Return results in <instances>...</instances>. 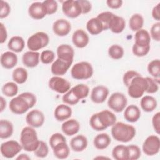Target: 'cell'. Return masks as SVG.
Instances as JSON below:
<instances>
[{
    "label": "cell",
    "mask_w": 160,
    "mask_h": 160,
    "mask_svg": "<svg viewBox=\"0 0 160 160\" xmlns=\"http://www.w3.org/2000/svg\"><path fill=\"white\" fill-rule=\"evenodd\" d=\"M30 159H31L30 157L26 154H21L16 158V159H21V160H29Z\"/></svg>",
    "instance_id": "obj_58"
},
{
    "label": "cell",
    "mask_w": 160,
    "mask_h": 160,
    "mask_svg": "<svg viewBox=\"0 0 160 160\" xmlns=\"http://www.w3.org/2000/svg\"><path fill=\"white\" fill-rule=\"evenodd\" d=\"M111 139L107 133H101L95 136L93 141L94 147L99 150L107 148L111 144Z\"/></svg>",
    "instance_id": "obj_29"
},
{
    "label": "cell",
    "mask_w": 160,
    "mask_h": 160,
    "mask_svg": "<svg viewBox=\"0 0 160 160\" xmlns=\"http://www.w3.org/2000/svg\"><path fill=\"white\" fill-rule=\"evenodd\" d=\"M129 160H137L141 156V151L137 145L131 144L128 146Z\"/></svg>",
    "instance_id": "obj_46"
},
{
    "label": "cell",
    "mask_w": 160,
    "mask_h": 160,
    "mask_svg": "<svg viewBox=\"0 0 160 160\" xmlns=\"http://www.w3.org/2000/svg\"><path fill=\"white\" fill-rule=\"evenodd\" d=\"M144 22L142 16L140 14L136 13L131 16L129 19V28L132 31H138L142 29Z\"/></svg>",
    "instance_id": "obj_36"
},
{
    "label": "cell",
    "mask_w": 160,
    "mask_h": 160,
    "mask_svg": "<svg viewBox=\"0 0 160 160\" xmlns=\"http://www.w3.org/2000/svg\"><path fill=\"white\" fill-rule=\"evenodd\" d=\"M62 141H66V138L62 135V134L59 132H56L51 135V136L49 138V145L51 148H52L54 146H55L57 144L62 142Z\"/></svg>",
    "instance_id": "obj_49"
},
{
    "label": "cell",
    "mask_w": 160,
    "mask_h": 160,
    "mask_svg": "<svg viewBox=\"0 0 160 160\" xmlns=\"http://www.w3.org/2000/svg\"><path fill=\"white\" fill-rule=\"evenodd\" d=\"M58 58L66 62L72 63L74 56V51L72 47L69 44H62L57 48Z\"/></svg>",
    "instance_id": "obj_17"
},
{
    "label": "cell",
    "mask_w": 160,
    "mask_h": 160,
    "mask_svg": "<svg viewBox=\"0 0 160 160\" xmlns=\"http://www.w3.org/2000/svg\"><path fill=\"white\" fill-rule=\"evenodd\" d=\"M55 58V53L51 50L42 51L40 54V61L44 64H49L52 62Z\"/></svg>",
    "instance_id": "obj_44"
},
{
    "label": "cell",
    "mask_w": 160,
    "mask_h": 160,
    "mask_svg": "<svg viewBox=\"0 0 160 160\" xmlns=\"http://www.w3.org/2000/svg\"><path fill=\"white\" fill-rule=\"evenodd\" d=\"M0 34H1V38H0V43L3 44L5 42L8 38V32L6 31V28L5 26L4 25L3 23L1 22L0 23Z\"/></svg>",
    "instance_id": "obj_55"
},
{
    "label": "cell",
    "mask_w": 160,
    "mask_h": 160,
    "mask_svg": "<svg viewBox=\"0 0 160 160\" xmlns=\"http://www.w3.org/2000/svg\"><path fill=\"white\" fill-rule=\"evenodd\" d=\"M12 76L13 81L16 83L19 84H22L27 81L28 77V73L26 69L22 67H19L16 68L13 71Z\"/></svg>",
    "instance_id": "obj_37"
},
{
    "label": "cell",
    "mask_w": 160,
    "mask_h": 160,
    "mask_svg": "<svg viewBox=\"0 0 160 160\" xmlns=\"http://www.w3.org/2000/svg\"><path fill=\"white\" fill-rule=\"evenodd\" d=\"M89 93V88L84 84H78L70 89L62 96V101L66 104L75 105L79 101L87 98Z\"/></svg>",
    "instance_id": "obj_5"
},
{
    "label": "cell",
    "mask_w": 160,
    "mask_h": 160,
    "mask_svg": "<svg viewBox=\"0 0 160 160\" xmlns=\"http://www.w3.org/2000/svg\"><path fill=\"white\" fill-rule=\"evenodd\" d=\"M123 1L122 0H108L106 1V4L111 9H116L121 7Z\"/></svg>",
    "instance_id": "obj_54"
},
{
    "label": "cell",
    "mask_w": 160,
    "mask_h": 160,
    "mask_svg": "<svg viewBox=\"0 0 160 160\" xmlns=\"http://www.w3.org/2000/svg\"><path fill=\"white\" fill-rule=\"evenodd\" d=\"M116 122V115L109 110H102L91 116L89 119L91 127L96 131H101L112 126Z\"/></svg>",
    "instance_id": "obj_2"
},
{
    "label": "cell",
    "mask_w": 160,
    "mask_h": 160,
    "mask_svg": "<svg viewBox=\"0 0 160 160\" xmlns=\"http://www.w3.org/2000/svg\"><path fill=\"white\" fill-rule=\"evenodd\" d=\"M18 56L12 51H6L1 56L0 62L1 66L7 69L13 68L18 63Z\"/></svg>",
    "instance_id": "obj_21"
},
{
    "label": "cell",
    "mask_w": 160,
    "mask_h": 160,
    "mask_svg": "<svg viewBox=\"0 0 160 160\" xmlns=\"http://www.w3.org/2000/svg\"><path fill=\"white\" fill-rule=\"evenodd\" d=\"M11 12V7L9 4L4 1H1V11H0V18L3 19L9 16Z\"/></svg>",
    "instance_id": "obj_51"
},
{
    "label": "cell",
    "mask_w": 160,
    "mask_h": 160,
    "mask_svg": "<svg viewBox=\"0 0 160 160\" xmlns=\"http://www.w3.org/2000/svg\"><path fill=\"white\" fill-rule=\"evenodd\" d=\"M45 117L42 112L38 109H33L29 111L26 116V123L32 128H39L44 122Z\"/></svg>",
    "instance_id": "obj_14"
},
{
    "label": "cell",
    "mask_w": 160,
    "mask_h": 160,
    "mask_svg": "<svg viewBox=\"0 0 160 160\" xmlns=\"http://www.w3.org/2000/svg\"><path fill=\"white\" fill-rule=\"evenodd\" d=\"M28 14L30 17L36 20L42 19L47 15L42 2H41L32 3L29 7Z\"/></svg>",
    "instance_id": "obj_20"
},
{
    "label": "cell",
    "mask_w": 160,
    "mask_h": 160,
    "mask_svg": "<svg viewBox=\"0 0 160 160\" xmlns=\"http://www.w3.org/2000/svg\"><path fill=\"white\" fill-rule=\"evenodd\" d=\"M39 140L37 132L31 126L24 127L20 134V142L22 149L28 152H34L38 147Z\"/></svg>",
    "instance_id": "obj_4"
},
{
    "label": "cell",
    "mask_w": 160,
    "mask_h": 160,
    "mask_svg": "<svg viewBox=\"0 0 160 160\" xmlns=\"http://www.w3.org/2000/svg\"><path fill=\"white\" fill-rule=\"evenodd\" d=\"M125 27L126 22L124 18L114 14L109 24V29L115 34H119L124 31Z\"/></svg>",
    "instance_id": "obj_30"
},
{
    "label": "cell",
    "mask_w": 160,
    "mask_h": 160,
    "mask_svg": "<svg viewBox=\"0 0 160 160\" xmlns=\"http://www.w3.org/2000/svg\"><path fill=\"white\" fill-rule=\"evenodd\" d=\"M62 11L65 16L70 18H76L82 14L81 8L78 0L64 1L62 5Z\"/></svg>",
    "instance_id": "obj_13"
},
{
    "label": "cell",
    "mask_w": 160,
    "mask_h": 160,
    "mask_svg": "<svg viewBox=\"0 0 160 160\" xmlns=\"http://www.w3.org/2000/svg\"><path fill=\"white\" fill-rule=\"evenodd\" d=\"M109 91L107 87L102 85H98L93 88L91 92V99L96 104L104 102L108 95Z\"/></svg>",
    "instance_id": "obj_15"
},
{
    "label": "cell",
    "mask_w": 160,
    "mask_h": 160,
    "mask_svg": "<svg viewBox=\"0 0 160 160\" xmlns=\"http://www.w3.org/2000/svg\"><path fill=\"white\" fill-rule=\"evenodd\" d=\"M114 16V14L109 11L102 12L98 15L97 18L101 22L103 26L104 31L109 29V24Z\"/></svg>",
    "instance_id": "obj_41"
},
{
    "label": "cell",
    "mask_w": 160,
    "mask_h": 160,
    "mask_svg": "<svg viewBox=\"0 0 160 160\" xmlns=\"http://www.w3.org/2000/svg\"><path fill=\"white\" fill-rule=\"evenodd\" d=\"M159 5H160V3L159 2L157 5H156L153 8V9L152 10V18L155 20L158 21V22L160 20V13H159V7H160V6Z\"/></svg>",
    "instance_id": "obj_56"
},
{
    "label": "cell",
    "mask_w": 160,
    "mask_h": 160,
    "mask_svg": "<svg viewBox=\"0 0 160 160\" xmlns=\"http://www.w3.org/2000/svg\"><path fill=\"white\" fill-rule=\"evenodd\" d=\"M79 129L80 124L74 119H70L65 121L61 126L62 131L64 134L68 136L75 135L79 132Z\"/></svg>",
    "instance_id": "obj_23"
},
{
    "label": "cell",
    "mask_w": 160,
    "mask_h": 160,
    "mask_svg": "<svg viewBox=\"0 0 160 160\" xmlns=\"http://www.w3.org/2000/svg\"><path fill=\"white\" fill-rule=\"evenodd\" d=\"M42 2L47 15H51L56 12L58 8L57 1L54 0H46Z\"/></svg>",
    "instance_id": "obj_43"
},
{
    "label": "cell",
    "mask_w": 160,
    "mask_h": 160,
    "mask_svg": "<svg viewBox=\"0 0 160 160\" xmlns=\"http://www.w3.org/2000/svg\"><path fill=\"white\" fill-rule=\"evenodd\" d=\"M141 75L139 72H138L136 71H133V70H129L126 71L122 78V81H123V83L128 88V86L129 85L131 81L136 76Z\"/></svg>",
    "instance_id": "obj_48"
},
{
    "label": "cell",
    "mask_w": 160,
    "mask_h": 160,
    "mask_svg": "<svg viewBox=\"0 0 160 160\" xmlns=\"http://www.w3.org/2000/svg\"><path fill=\"white\" fill-rule=\"evenodd\" d=\"M157 101L152 96H144L140 101V106L141 109L145 112H152L157 107Z\"/></svg>",
    "instance_id": "obj_33"
},
{
    "label": "cell",
    "mask_w": 160,
    "mask_h": 160,
    "mask_svg": "<svg viewBox=\"0 0 160 160\" xmlns=\"http://www.w3.org/2000/svg\"><path fill=\"white\" fill-rule=\"evenodd\" d=\"M49 42V38L48 34L44 32H37L28 38L27 46L30 51H38L47 46Z\"/></svg>",
    "instance_id": "obj_8"
},
{
    "label": "cell",
    "mask_w": 160,
    "mask_h": 160,
    "mask_svg": "<svg viewBox=\"0 0 160 160\" xmlns=\"http://www.w3.org/2000/svg\"><path fill=\"white\" fill-rule=\"evenodd\" d=\"M14 132L12 123L7 119L0 121V138L1 139H8L11 137Z\"/></svg>",
    "instance_id": "obj_34"
},
{
    "label": "cell",
    "mask_w": 160,
    "mask_h": 160,
    "mask_svg": "<svg viewBox=\"0 0 160 160\" xmlns=\"http://www.w3.org/2000/svg\"><path fill=\"white\" fill-rule=\"evenodd\" d=\"M111 132L115 140L122 142L131 141L136 135V129L133 126L122 122H117L112 125Z\"/></svg>",
    "instance_id": "obj_3"
},
{
    "label": "cell",
    "mask_w": 160,
    "mask_h": 160,
    "mask_svg": "<svg viewBox=\"0 0 160 160\" xmlns=\"http://www.w3.org/2000/svg\"><path fill=\"white\" fill-rule=\"evenodd\" d=\"M49 153V147L48 145L43 141H39L38 147L34 151V154L36 157L44 158H46Z\"/></svg>",
    "instance_id": "obj_42"
},
{
    "label": "cell",
    "mask_w": 160,
    "mask_h": 160,
    "mask_svg": "<svg viewBox=\"0 0 160 160\" xmlns=\"http://www.w3.org/2000/svg\"><path fill=\"white\" fill-rule=\"evenodd\" d=\"M81 8L82 14H87L91 11V3L88 0H78Z\"/></svg>",
    "instance_id": "obj_53"
},
{
    "label": "cell",
    "mask_w": 160,
    "mask_h": 160,
    "mask_svg": "<svg viewBox=\"0 0 160 160\" xmlns=\"http://www.w3.org/2000/svg\"><path fill=\"white\" fill-rule=\"evenodd\" d=\"M88 139L82 134L77 135L70 141V146L75 152H81L85 150L88 146Z\"/></svg>",
    "instance_id": "obj_25"
},
{
    "label": "cell",
    "mask_w": 160,
    "mask_h": 160,
    "mask_svg": "<svg viewBox=\"0 0 160 160\" xmlns=\"http://www.w3.org/2000/svg\"><path fill=\"white\" fill-rule=\"evenodd\" d=\"M48 85L51 90L59 94H65L71 88V83L69 81L58 76L51 78Z\"/></svg>",
    "instance_id": "obj_11"
},
{
    "label": "cell",
    "mask_w": 160,
    "mask_h": 160,
    "mask_svg": "<svg viewBox=\"0 0 160 160\" xmlns=\"http://www.w3.org/2000/svg\"><path fill=\"white\" fill-rule=\"evenodd\" d=\"M36 96L30 92H24L12 98L9 102V109L16 114H23L36 103Z\"/></svg>",
    "instance_id": "obj_1"
},
{
    "label": "cell",
    "mask_w": 160,
    "mask_h": 160,
    "mask_svg": "<svg viewBox=\"0 0 160 160\" xmlns=\"http://www.w3.org/2000/svg\"><path fill=\"white\" fill-rule=\"evenodd\" d=\"M148 71L150 75L154 78L159 79L160 76V61L159 59H154L148 65Z\"/></svg>",
    "instance_id": "obj_40"
},
{
    "label": "cell",
    "mask_w": 160,
    "mask_h": 160,
    "mask_svg": "<svg viewBox=\"0 0 160 160\" xmlns=\"http://www.w3.org/2000/svg\"><path fill=\"white\" fill-rule=\"evenodd\" d=\"M25 46V42L24 39L19 36H14L12 37L8 44V47L11 51L14 52H21Z\"/></svg>",
    "instance_id": "obj_31"
},
{
    "label": "cell",
    "mask_w": 160,
    "mask_h": 160,
    "mask_svg": "<svg viewBox=\"0 0 160 160\" xmlns=\"http://www.w3.org/2000/svg\"><path fill=\"white\" fill-rule=\"evenodd\" d=\"M124 118L125 120L129 122H135L138 121L141 117V111L138 106L134 104H131L124 109Z\"/></svg>",
    "instance_id": "obj_26"
},
{
    "label": "cell",
    "mask_w": 160,
    "mask_h": 160,
    "mask_svg": "<svg viewBox=\"0 0 160 160\" xmlns=\"http://www.w3.org/2000/svg\"><path fill=\"white\" fill-rule=\"evenodd\" d=\"M128 103L126 96L121 92L112 93L108 99V105L109 108L116 112H122L126 108Z\"/></svg>",
    "instance_id": "obj_9"
},
{
    "label": "cell",
    "mask_w": 160,
    "mask_h": 160,
    "mask_svg": "<svg viewBox=\"0 0 160 160\" xmlns=\"http://www.w3.org/2000/svg\"><path fill=\"white\" fill-rule=\"evenodd\" d=\"M72 41L78 48H84L88 44L89 38L83 29H79L74 32L72 36Z\"/></svg>",
    "instance_id": "obj_18"
},
{
    "label": "cell",
    "mask_w": 160,
    "mask_h": 160,
    "mask_svg": "<svg viewBox=\"0 0 160 160\" xmlns=\"http://www.w3.org/2000/svg\"><path fill=\"white\" fill-rule=\"evenodd\" d=\"M0 104H1V112H2L4 109L6 108V99L2 97L1 96V99H0Z\"/></svg>",
    "instance_id": "obj_57"
},
{
    "label": "cell",
    "mask_w": 160,
    "mask_h": 160,
    "mask_svg": "<svg viewBox=\"0 0 160 160\" xmlns=\"http://www.w3.org/2000/svg\"><path fill=\"white\" fill-rule=\"evenodd\" d=\"M21 144L15 140H9L2 142L0 146L1 153L3 157L11 159L19 154L22 150Z\"/></svg>",
    "instance_id": "obj_10"
},
{
    "label": "cell",
    "mask_w": 160,
    "mask_h": 160,
    "mask_svg": "<svg viewBox=\"0 0 160 160\" xmlns=\"http://www.w3.org/2000/svg\"><path fill=\"white\" fill-rule=\"evenodd\" d=\"M160 150V139L156 135L149 136L142 144V151L147 156L157 154Z\"/></svg>",
    "instance_id": "obj_12"
},
{
    "label": "cell",
    "mask_w": 160,
    "mask_h": 160,
    "mask_svg": "<svg viewBox=\"0 0 160 160\" xmlns=\"http://www.w3.org/2000/svg\"><path fill=\"white\" fill-rule=\"evenodd\" d=\"M86 29L91 35H98L104 31L103 26L97 17L92 18L87 22Z\"/></svg>",
    "instance_id": "obj_32"
},
{
    "label": "cell",
    "mask_w": 160,
    "mask_h": 160,
    "mask_svg": "<svg viewBox=\"0 0 160 160\" xmlns=\"http://www.w3.org/2000/svg\"><path fill=\"white\" fill-rule=\"evenodd\" d=\"M71 64V62H66L58 58L52 64L51 66V71L52 74L55 76H63L67 72Z\"/></svg>",
    "instance_id": "obj_19"
},
{
    "label": "cell",
    "mask_w": 160,
    "mask_h": 160,
    "mask_svg": "<svg viewBox=\"0 0 160 160\" xmlns=\"http://www.w3.org/2000/svg\"><path fill=\"white\" fill-rule=\"evenodd\" d=\"M152 124L155 132L159 134L160 132V112H156L152 118Z\"/></svg>",
    "instance_id": "obj_52"
},
{
    "label": "cell",
    "mask_w": 160,
    "mask_h": 160,
    "mask_svg": "<svg viewBox=\"0 0 160 160\" xmlns=\"http://www.w3.org/2000/svg\"><path fill=\"white\" fill-rule=\"evenodd\" d=\"M148 81V89L146 92L153 94L158 91L159 90V79L152 78L150 77H146Z\"/></svg>",
    "instance_id": "obj_45"
},
{
    "label": "cell",
    "mask_w": 160,
    "mask_h": 160,
    "mask_svg": "<svg viewBox=\"0 0 160 160\" xmlns=\"http://www.w3.org/2000/svg\"><path fill=\"white\" fill-rule=\"evenodd\" d=\"M108 54L110 58L114 60L121 59L124 54V51L122 46L118 44H113L108 49Z\"/></svg>",
    "instance_id": "obj_39"
},
{
    "label": "cell",
    "mask_w": 160,
    "mask_h": 160,
    "mask_svg": "<svg viewBox=\"0 0 160 160\" xmlns=\"http://www.w3.org/2000/svg\"><path fill=\"white\" fill-rule=\"evenodd\" d=\"M52 149L54 156L59 159H66L70 153V149L66 141H62L57 144Z\"/></svg>",
    "instance_id": "obj_28"
},
{
    "label": "cell",
    "mask_w": 160,
    "mask_h": 160,
    "mask_svg": "<svg viewBox=\"0 0 160 160\" xmlns=\"http://www.w3.org/2000/svg\"><path fill=\"white\" fill-rule=\"evenodd\" d=\"M150 36L156 41H160V22L154 23L150 30Z\"/></svg>",
    "instance_id": "obj_50"
},
{
    "label": "cell",
    "mask_w": 160,
    "mask_h": 160,
    "mask_svg": "<svg viewBox=\"0 0 160 160\" xmlns=\"http://www.w3.org/2000/svg\"><path fill=\"white\" fill-rule=\"evenodd\" d=\"M93 68L87 61H81L76 63L71 69L72 78L77 80H86L93 75Z\"/></svg>",
    "instance_id": "obj_6"
},
{
    "label": "cell",
    "mask_w": 160,
    "mask_h": 160,
    "mask_svg": "<svg viewBox=\"0 0 160 160\" xmlns=\"http://www.w3.org/2000/svg\"><path fill=\"white\" fill-rule=\"evenodd\" d=\"M150 46L142 47V46H138L136 44H134L132 48V51L134 55L138 57H143L146 56L149 51H150Z\"/></svg>",
    "instance_id": "obj_47"
},
{
    "label": "cell",
    "mask_w": 160,
    "mask_h": 160,
    "mask_svg": "<svg viewBox=\"0 0 160 160\" xmlns=\"http://www.w3.org/2000/svg\"><path fill=\"white\" fill-rule=\"evenodd\" d=\"M40 54L38 51H28L24 53L22 61L24 66L28 68H34L39 63Z\"/></svg>",
    "instance_id": "obj_22"
},
{
    "label": "cell",
    "mask_w": 160,
    "mask_h": 160,
    "mask_svg": "<svg viewBox=\"0 0 160 160\" xmlns=\"http://www.w3.org/2000/svg\"><path fill=\"white\" fill-rule=\"evenodd\" d=\"M72 114V109L68 105L66 104H59L55 108L54 116L58 121H64L68 119Z\"/></svg>",
    "instance_id": "obj_24"
},
{
    "label": "cell",
    "mask_w": 160,
    "mask_h": 160,
    "mask_svg": "<svg viewBox=\"0 0 160 160\" xmlns=\"http://www.w3.org/2000/svg\"><path fill=\"white\" fill-rule=\"evenodd\" d=\"M128 92L130 97L138 99L142 97L148 89V81L141 75L135 77L128 87Z\"/></svg>",
    "instance_id": "obj_7"
},
{
    "label": "cell",
    "mask_w": 160,
    "mask_h": 160,
    "mask_svg": "<svg viewBox=\"0 0 160 160\" xmlns=\"http://www.w3.org/2000/svg\"><path fill=\"white\" fill-rule=\"evenodd\" d=\"M71 29V23L64 19H59L56 20L52 25V30L54 33L61 37L66 36L70 32Z\"/></svg>",
    "instance_id": "obj_16"
},
{
    "label": "cell",
    "mask_w": 160,
    "mask_h": 160,
    "mask_svg": "<svg viewBox=\"0 0 160 160\" xmlns=\"http://www.w3.org/2000/svg\"><path fill=\"white\" fill-rule=\"evenodd\" d=\"M2 92L7 97H14L18 92V86L16 82H8L2 87Z\"/></svg>",
    "instance_id": "obj_38"
},
{
    "label": "cell",
    "mask_w": 160,
    "mask_h": 160,
    "mask_svg": "<svg viewBox=\"0 0 160 160\" xmlns=\"http://www.w3.org/2000/svg\"><path fill=\"white\" fill-rule=\"evenodd\" d=\"M134 44L138 46H150L151 36L147 30L141 29L136 32L134 36Z\"/></svg>",
    "instance_id": "obj_27"
},
{
    "label": "cell",
    "mask_w": 160,
    "mask_h": 160,
    "mask_svg": "<svg viewBox=\"0 0 160 160\" xmlns=\"http://www.w3.org/2000/svg\"><path fill=\"white\" fill-rule=\"evenodd\" d=\"M112 156L116 160H129L128 146L117 145L112 151Z\"/></svg>",
    "instance_id": "obj_35"
}]
</instances>
